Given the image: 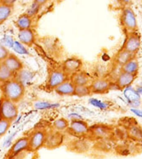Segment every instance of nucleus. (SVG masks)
Here are the masks:
<instances>
[{
    "mask_svg": "<svg viewBox=\"0 0 142 159\" xmlns=\"http://www.w3.org/2000/svg\"><path fill=\"white\" fill-rule=\"evenodd\" d=\"M67 75L66 74L63 70H54L52 71L49 75H48V87L51 89H55L58 87L59 85H61L62 83H64L66 80H68Z\"/></svg>",
    "mask_w": 142,
    "mask_h": 159,
    "instance_id": "obj_4",
    "label": "nucleus"
},
{
    "mask_svg": "<svg viewBox=\"0 0 142 159\" xmlns=\"http://www.w3.org/2000/svg\"><path fill=\"white\" fill-rule=\"evenodd\" d=\"M14 74L10 69L7 68L3 62H0V83H5L14 78Z\"/></svg>",
    "mask_w": 142,
    "mask_h": 159,
    "instance_id": "obj_21",
    "label": "nucleus"
},
{
    "mask_svg": "<svg viewBox=\"0 0 142 159\" xmlns=\"http://www.w3.org/2000/svg\"><path fill=\"white\" fill-rule=\"evenodd\" d=\"M40 7H41L40 4H39L38 3H36V2H33V3L30 5L29 8L26 10V14L28 16L31 17V18L36 16L37 14L39 13V10H40Z\"/></svg>",
    "mask_w": 142,
    "mask_h": 159,
    "instance_id": "obj_27",
    "label": "nucleus"
},
{
    "mask_svg": "<svg viewBox=\"0 0 142 159\" xmlns=\"http://www.w3.org/2000/svg\"><path fill=\"white\" fill-rule=\"evenodd\" d=\"M91 93L94 94H106L111 88L110 82L107 79H97L92 82L89 85Z\"/></svg>",
    "mask_w": 142,
    "mask_h": 159,
    "instance_id": "obj_12",
    "label": "nucleus"
},
{
    "mask_svg": "<svg viewBox=\"0 0 142 159\" xmlns=\"http://www.w3.org/2000/svg\"><path fill=\"white\" fill-rule=\"evenodd\" d=\"M82 65H83V63L79 59L72 57V58L66 60L63 62L62 70L64 71L65 73L67 75L68 77H71L72 74L79 71L80 68L82 67Z\"/></svg>",
    "mask_w": 142,
    "mask_h": 159,
    "instance_id": "obj_8",
    "label": "nucleus"
},
{
    "mask_svg": "<svg viewBox=\"0 0 142 159\" xmlns=\"http://www.w3.org/2000/svg\"><path fill=\"white\" fill-rule=\"evenodd\" d=\"M47 1H48V0H34V2L38 3L39 4H40V5H43V4H44V3H45Z\"/></svg>",
    "mask_w": 142,
    "mask_h": 159,
    "instance_id": "obj_37",
    "label": "nucleus"
},
{
    "mask_svg": "<svg viewBox=\"0 0 142 159\" xmlns=\"http://www.w3.org/2000/svg\"><path fill=\"white\" fill-rule=\"evenodd\" d=\"M123 95L131 108H138L140 106L141 96L137 92L136 89L133 88L132 86L123 89Z\"/></svg>",
    "mask_w": 142,
    "mask_h": 159,
    "instance_id": "obj_5",
    "label": "nucleus"
},
{
    "mask_svg": "<svg viewBox=\"0 0 142 159\" xmlns=\"http://www.w3.org/2000/svg\"><path fill=\"white\" fill-rule=\"evenodd\" d=\"M32 20L30 16H28L26 13L21 15V16L17 19L16 20V26L19 28L20 30H26L30 29L32 26Z\"/></svg>",
    "mask_w": 142,
    "mask_h": 159,
    "instance_id": "obj_18",
    "label": "nucleus"
},
{
    "mask_svg": "<svg viewBox=\"0 0 142 159\" xmlns=\"http://www.w3.org/2000/svg\"><path fill=\"white\" fill-rule=\"evenodd\" d=\"M140 43H140V36L137 35L136 33H131L129 36H127L123 49L135 55L140 48Z\"/></svg>",
    "mask_w": 142,
    "mask_h": 159,
    "instance_id": "obj_7",
    "label": "nucleus"
},
{
    "mask_svg": "<svg viewBox=\"0 0 142 159\" xmlns=\"http://www.w3.org/2000/svg\"><path fill=\"white\" fill-rule=\"evenodd\" d=\"M70 131L76 135H84L89 132V126L88 124L84 120L81 119H73L71 124H69Z\"/></svg>",
    "mask_w": 142,
    "mask_h": 159,
    "instance_id": "obj_10",
    "label": "nucleus"
},
{
    "mask_svg": "<svg viewBox=\"0 0 142 159\" xmlns=\"http://www.w3.org/2000/svg\"><path fill=\"white\" fill-rule=\"evenodd\" d=\"M69 127V124H68V121L66 119H65L63 117H61V118H58L54 122V128H55V130L57 131H64L66 129H68Z\"/></svg>",
    "mask_w": 142,
    "mask_h": 159,
    "instance_id": "obj_25",
    "label": "nucleus"
},
{
    "mask_svg": "<svg viewBox=\"0 0 142 159\" xmlns=\"http://www.w3.org/2000/svg\"><path fill=\"white\" fill-rule=\"evenodd\" d=\"M12 48L16 51V52L19 53L21 55H27L28 51L26 49V47L23 45L21 43L17 42V41H14L13 44H12Z\"/></svg>",
    "mask_w": 142,
    "mask_h": 159,
    "instance_id": "obj_28",
    "label": "nucleus"
},
{
    "mask_svg": "<svg viewBox=\"0 0 142 159\" xmlns=\"http://www.w3.org/2000/svg\"><path fill=\"white\" fill-rule=\"evenodd\" d=\"M4 66L9 68L13 73H17L23 69V63L16 55L10 53L9 56L3 61Z\"/></svg>",
    "mask_w": 142,
    "mask_h": 159,
    "instance_id": "obj_11",
    "label": "nucleus"
},
{
    "mask_svg": "<svg viewBox=\"0 0 142 159\" xmlns=\"http://www.w3.org/2000/svg\"><path fill=\"white\" fill-rule=\"evenodd\" d=\"M16 78L24 84V80H29L32 78V73L27 71H23L22 69L17 72V77Z\"/></svg>",
    "mask_w": 142,
    "mask_h": 159,
    "instance_id": "obj_29",
    "label": "nucleus"
},
{
    "mask_svg": "<svg viewBox=\"0 0 142 159\" xmlns=\"http://www.w3.org/2000/svg\"><path fill=\"white\" fill-rule=\"evenodd\" d=\"M91 132L94 136L100 137V138L106 137L108 134V129L107 128L104 126H100V125H97V126H94L93 128H91Z\"/></svg>",
    "mask_w": 142,
    "mask_h": 159,
    "instance_id": "obj_24",
    "label": "nucleus"
},
{
    "mask_svg": "<svg viewBox=\"0 0 142 159\" xmlns=\"http://www.w3.org/2000/svg\"><path fill=\"white\" fill-rule=\"evenodd\" d=\"M122 23L128 31H135L137 28V20L135 13L131 9L127 8L122 15Z\"/></svg>",
    "mask_w": 142,
    "mask_h": 159,
    "instance_id": "obj_9",
    "label": "nucleus"
},
{
    "mask_svg": "<svg viewBox=\"0 0 142 159\" xmlns=\"http://www.w3.org/2000/svg\"><path fill=\"white\" fill-rule=\"evenodd\" d=\"M72 84L77 86V85H87L89 81V78L86 73H84L83 71H78L74 74L71 76L70 79Z\"/></svg>",
    "mask_w": 142,
    "mask_h": 159,
    "instance_id": "obj_17",
    "label": "nucleus"
},
{
    "mask_svg": "<svg viewBox=\"0 0 142 159\" xmlns=\"http://www.w3.org/2000/svg\"><path fill=\"white\" fill-rule=\"evenodd\" d=\"M135 78V75L122 71L117 76L116 79V84L119 89H125L132 84V83Z\"/></svg>",
    "mask_w": 142,
    "mask_h": 159,
    "instance_id": "obj_14",
    "label": "nucleus"
},
{
    "mask_svg": "<svg viewBox=\"0 0 142 159\" xmlns=\"http://www.w3.org/2000/svg\"><path fill=\"white\" fill-rule=\"evenodd\" d=\"M18 39H19V42L21 43L24 45L32 46L35 42V35L31 28L26 30H20Z\"/></svg>",
    "mask_w": 142,
    "mask_h": 159,
    "instance_id": "obj_15",
    "label": "nucleus"
},
{
    "mask_svg": "<svg viewBox=\"0 0 142 159\" xmlns=\"http://www.w3.org/2000/svg\"><path fill=\"white\" fill-rule=\"evenodd\" d=\"M12 12V8L0 4V25L10 16Z\"/></svg>",
    "mask_w": 142,
    "mask_h": 159,
    "instance_id": "obj_23",
    "label": "nucleus"
},
{
    "mask_svg": "<svg viewBox=\"0 0 142 159\" xmlns=\"http://www.w3.org/2000/svg\"><path fill=\"white\" fill-rule=\"evenodd\" d=\"M47 132L44 129L35 130L29 136V146L27 151L36 152L44 146Z\"/></svg>",
    "mask_w": 142,
    "mask_h": 159,
    "instance_id": "obj_3",
    "label": "nucleus"
},
{
    "mask_svg": "<svg viewBox=\"0 0 142 159\" xmlns=\"http://www.w3.org/2000/svg\"><path fill=\"white\" fill-rule=\"evenodd\" d=\"M55 90L60 95L71 96V95H74L75 85L72 84L71 80L68 79L64 83H62L61 85H59L57 88L55 89Z\"/></svg>",
    "mask_w": 142,
    "mask_h": 159,
    "instance_id": "obj_16",
    "label": "nucleus"
},
{
    "mask_svg": "<svg viewBox=\"0 0 142 159\" xmlns=\"http://www.w3.org/2000/svg\"><path fill=\"white\" fill-rule=\"evenodd\" d=\"M3 41H4V44H7L8 46H11L12 47V44H13V39L11 38H9V37H5L3 39Z\"/></svg>",
    "mask_w": 142,
    "mask_h": 159,
    "instance_id": "obj_36",
    "label": "nucleus"
},
{
    "mask_svg": "<svg viewBox=\"0 0 142 159\" xmlns=\"http://www.w3.org/2000/svg\"><path fill=\"white\" fill-rule=\"evenodd\" d=\"M121 1H122L123 3H127V4H128V3H130V2H131V0H121Z\"/></svg>",
    "mask_w": 142,
    "mask_h": 159,
    "instance_id": "obj_39",
    "label": "nucleus"
},
{
    "mask_svg": "<svg viewBox=\"0 0 142 159\" xmlns=\"http://www.w3.org/2000/svg\"><path fill=\"white\" fill-rule=\"evenodd\" d=\"M130 111H131V112L136 115L137 117H141L142 118V110H140L139 108H131Z\"/></svg>",
    "mask_w": 142,
    "mask_h": 159,
    "instance_id": "obj_35",
    "label": "nucleus"
},
{
    "mask_svg": "<svg viewBox=\"0 0 142 159\" xmlns=\"http://www.w3.org/2000/svg\"><path fill=\"white\" fill-rule=\"evenodd\" d=\"M10 125H11V122L0 118V138L7 133Z\"/></svg>",
    "mask_w": 142,
    "mask_h": 159,
    "instance_id": "obj_31",
    "label": "nucleus"
},
{
    "mask_svg": "<svg viewBox=\"0 0 142 159\" xmlns=\"http://www.w3.org/2000/svg\"><path fill=\"white\" fill-rule=\"evenodd\" d=\"M136 90H137V92L139 93L140 95V96H142V86H140V87H138V88L136 89Z\"/></svg>",
    "mask_w": 142,
    "mask_h": 159,
    "instance_id": "obj_38",
    "label": "nucleus"
},
{
    "mask_svg": "<svg viewBox=\"0 0 142 159\" xmlns=\"http://www.w3.org/2000/svg\"><path fill=\"white\" fill-rule=\"evenodd\" d=\"M16 0H0V3L3 5H5V6L9 7H13L14 3H16Z\"/></svg>",
    "mask_w": 142,
    "mask_h": 159,
    "instance_id": "obj_34",
    "label": "nucleus"
},
{
    "mask_svg": "<svg viewBox=\"0 0 142 159\" xmlns=\"http://www.w3.org/2000/svg\"><path fill=\"white\" fill-rule=\"evenodd\" d=\"M58 106V104H53V103H49V102H38V103H36L34 107L37 109H47V108L56 107Z\"/></svg>",
    "mask_w": 142,
    "mask_h": 159,
    "instance_id": "obj_32",
    "label": "nucleus"
},
{
    "mask_svg": "<svg viewBox=\"0 0 142 159\" xmlns=\"http://www.w3.org/2000/svg\"><path fill=\"white\" fill-rule=\"evenodd\" d=\"M129 135L135 139V140H140L142 139V131L140 130L139 127L133 126L129 129Z\"/></svg>",
    "mask_w": 142,
    "mask_h": 159,
    "instance_id": "obj_30",
    "label": "nucleus"
},
{
    "mask_svg": "<svg viewBox=\"0 0 142 159\" xmlns=\"http://www.w3.org/2000/svg\"><path fill=\"white\" fill-rule=\"evenodd\" d=\"M89 104L92 105L93 107H96L98 109H100V110H106L107 108H109V104L104 101H100V100H98V99H94L92 98L89 100Z\"/></svg>",
    "mask_w": 142,
    "mask_h": 159,
    "instance_id": "obj_26",
    "label": "nucleus"
},
{
    "mask_svg": "<svg viewBox=\"0 0 142 159\" xmlns=\"http://www.w3.org/2000/svg\"><path fill=\"white\" fill-rule=\"evenodd\" d=\"M91 94V89L89 86L87 85H77L75 86L74 95L79 96V97H84L87 96Z\"/></svg>",
    "mask_w": 142,
    "mask_h": 159,
    "instance_id": "obj_22",
    "label": "nucleus"
},
{
    "mask_svg": "<svg viewBox=\"0 0 142 159\" xmlns=\"http://www.w3.org/2000/svg\"><path fill=\"white\" fill-rule=\"evenodd\" d=\"M63 142V135L60 131L55 130L47 133L44 146L48 149H55L61 146Z\"/></svg>",
    "mask_w": 142,
    "mask_h": 159,
    "instance_id": "obj_6",
    "label": "nucleus"
},
{
    "mask_svg": "<svg viewBox=\"0 0 142 159\" xmlns=\"http://www.w3.org/2000/svg\"><path fill=\"white\" fill-rule=\"evenodd\" d=\"M10 52L5 46L0 44V62H3L9 56Z\"/></svg>",
    "mask_w": 142,
    "mask_h": 159,
    "instance_id": "obj_33",
    "label": "nucleus"
},
{
    "mask_svg": "<svg viewBox=\"0 0 142 159\" xmlns=\"http://www.w3.org/2000/svg\"><path fill=\"white\" fill-rule=\"evenodd\" d=\"M2 95L15 103L19 102L25 95V85L16 78H11L1 85Z\"/></svg>",
    "mask_w": 142,
    "mask_h": 159,
    "instance_id": "obj_1",
    "label": "nucleus"
},
{
    "mask_svg": "<svg viewBox=\"0 0 142 159\" xmlns=\"http://www.w3.org/2000/svg\"><path fill=\"white\" fill-rule=\"evenodd\" d=\"M29 146V137H21L19 140H17L15 142L11 149L10 151V156L11 157L18 155L21 152H22L23 151H26L28 149Z\"/></svg>",
    "mask_w": 142,
    "mask_h": 159,
    "instance_id": "obj_13",
    "label": "nucleus"
},
{
    "mask_svg": "<svg viewBox=\"0 0 142 159\" xmlns=\"http://www.w3.org/2000/svg\"><path fill=\"white\" fill-rule=\"evenodd\" d=\"M132 58H134V55H132L131 53L128 52L125 49H122L118 52V54L117 55L116 62L117 65L123 66L124 64H126L127 62L130 61Z\"/></svg>",
    "mask_w": 142,
    "mask_h": 159,
    "instance_id": "obj_20",
    "label": "nucleus"
},
{
    "mask_svg": "<svg viewBox=\"0 0 142 159\" xmlns=\"http://www.w3.org/2000/svg\"><path fill=\"white\" fill-rule=\"evenodd\" d=\"M138 70H139V63L135 57L122 66V71L131 73V74L136 75Z\"/></svg>",
    "mask_w": 142,
    "mask_h": 159,
    "instance_id": "obj_19",
    "label": "nucleus"
},
{
    "mask_svg": "<svg viewBox=\"0 0 142 159\" xmlns=\"http://www.w3.org/2000/svg\"><path fill=\"white\" fill-rule=\"evenodd\" d=\"M18 116V107L16 103L4 96L0 97V118L13 122Z\"/></svg>",
    "mask_w": 142,
    "mask_h": 159,
    "instance_id": "obj_2",
    "label": "nucleus"
}]
</instances>
